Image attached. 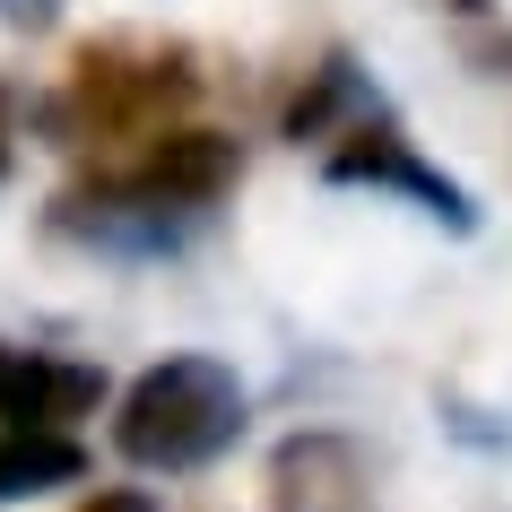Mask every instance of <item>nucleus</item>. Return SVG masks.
<instances>
[{
	"label": "nucleus",
	"instance_id": "obj_1",
	"mask_svg": "<svg viewBox=\"0 0 512 512\" xmlns=\"http://www.w3.org/2000/svg\"><path fill=\"white\" fill-rule=\"evenodd\" d=\"M235 434H243V382L217 356H165L113 408V452L139 469H209Z\"/></svg>",
	"mask_w": 512,
	"mask_h": 512
},
{
	"label": "nucleus",
	"instance_id": "obj_2",
	"mask_svg": "<svg viewBox=\"0 0 512 512\" xmlns=\"http://www.w3.org/2000/svg\"><path fill=\"white\" fill-rule=\"evenodd\" d=\"M191 96H200V79L183 53L87 44L61 87V131H70V148H148V139L183 131Z\"/></svg>",
	"mask_w": 512,
	"mask_h": 512
},
{
	"label": "nucleus",
	"instance_id": "obj_3",
	"mask_svg": "<svg viewBox=\"0 0 512 512\" xmlns=\"http://www.w3.org/2000/svg\"><path fill=\"white\" fill-rule=\"evenodd\" d=\"M270 512H374V469L348 434H287L270 452Z\"/></svg>",
	"mask_w": 512,
	"mask_h": 512
},
{
	"label": "nucleus",
	"instance_id": "obj_4",
	"mask_svg": "<svg viewBox=\"0 0 512 512\" xmlns=\"http://www.w3.org/2000/svg\"><path fill=\"white\" fill-rule=\"evenodd\" d=\"M105 400V374L96 365H61V356L35 348H0V434L9 426H53L70 434V417Z\"/></svg>",
	"mask_w": 512,
	"mask_h": 512
},
{
	"label": "nucleus",
	"instance_id": "obj_5",
	"mask_svg": "<svg viewBox=\"0 0 512 512\" xmlns=\"http://www.w3.org/2000/svg\"><path fill=\"white\" fill-rule=\"evenodd\" d=\"M330 183H382V191H408V200H426V217H452L469 226V200H460L443 174L408 157L400 131H348V148H330Z\"/></svg>",
	"mask_w": 512,
	"mask_h": 512
},
{
	"label": "nucleus",
	"instance_id": "obj_6",
	"mask_svg": "<svg viewBox=\"0 0 512 512\" xmlns=\"http://www.w3.org/2000/svg\"><path fill=\"white\" fill-rule=\"evenodd\" d=\"M87 478V452L53 426H9L0 434V495H44V486Z\"/></svg>",
	"mask_w": 512,
	"mask_h": 512
},
{
	"label": "nucleus",
	"instance_id": "obj_7",
	"mask_svg": "<svg viewBox=\"0 0 512 512\" xmlns=\"http://www.w3.org/2000/svg\"><path fill=\"white\" fill-rule=\"evenodd\" d=\"M61 18V0H0V27L9 35H44Z\"/></svg>",
	"mask_w": 512,
	"mask_h": 512
},
{
	"label": "nucleus",
	"instance_id": "obj_8",
	"mask_svg": "<svg viewBox=\"0 0 512 512\" xmlns=\"http://www.w3.org/2000/svg\"><path fill=\"white\" fill-rule=\"evenodd\" d=\"M79 512H157V504H148L139 486H96V495H87Z\"/></svg>",
	"mask_w": 512,
	"mask_h": 512
},
{
	"label": "nucleus",
	"instance_id": "obj_9",
	"mask_svg": "<svg viewBox=\"0 0 512 512\" xmlns=\"http://www.w3.org/2000/svg\"><path fill=\"white\" fill-rule=\"evenodd\" d=\"M9 139H18V105H9V87H0V174H9Z\"/></svg>",
	"mask_w": 512,
	"mask_h": 512
},
{
	"label": "nucleus",
	"instance_id": "obj_10",
	"mask_svg": "<svg viewBox=\"0 0 512 512\" xmlns=\"http://www.w3.org/2000/svg\"><path fill=\"white\" fill-rule=\"evenodd\" d=\"M452 9H486V0H452Z\"/></svg>",
	"mask_w": 512,
	"mask_h": 512
}]
</instances>
